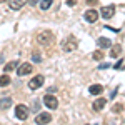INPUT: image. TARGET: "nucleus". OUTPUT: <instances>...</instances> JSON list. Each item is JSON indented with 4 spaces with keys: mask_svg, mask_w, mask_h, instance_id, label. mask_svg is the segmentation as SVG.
<instances>
[{
    "mask_svg": "<svg viewBox=\"0 0 125 125\" xmlns=\"http://www.w3.org/2000/svg\"><path fill=\"white\" fill-rule=\"evenodd\" d=\"M37 42H39L40 45H52L53 43V33L50 32V30H45V32H40L39 35H37Z\"/></svg>",
    "mask_w": 125,
    "mask_h": 125,
    "instance_id": "1",
    "label": "nucleus"
},
{
    "mask_svg": "<svg viewBox=\"0 0 125 125\" xmlns=\"http://www.w3.org/2000/svg\"><path fill=\"white\" fill-rule=\"evenodd\" d=\"M78 45V42L75 37H67V39L62 42V48L65 50V52H72V50H75Z\"/></svg>",
    "mask_w": 125,
    "mask_h": 125,
    "instance_id": "2",
    "label": "nucleus"
},
{
    "mask_svg": "<svg viewBox=\"0 0 125 125\" xmlns=\"http://www.w3.org/2000/svg\"><path fill=\"white\" fill-rule=\"evenodd\" d=\"M29 115H30L29 107H25V105H17L15 107V117H17L19 120H27Z\"/></svg>",
    "mask_w": 125,
    "mask_h": 125,
    "instance_id": "3",
    "label": "nucleus"
},
{
    "mask_svg": "<svg viewBox=\"0 0 125 125\" xmlns=\"http://www.w3.org/2000/svg\"><path fill=\"white\" fill-rule=\"evenodd\" d=\"M43 104H45V107L52 108V110H55V108L58 107V100H57L53 95H52V94H48V95L43 97Z\"/></svg>",
    "mask_w": 125,
    "mask_h": 125,
    "instance_id": "4",
    "label": "nucleus"
},
{
    "mask_svg": "<svg viewBox=\"0 0 125 125\" xmlns=\"http://www.w3.org/2000/svg\"><path fill=\"white\" fill-rule=\"evenodd\" d=\"M45 82V78H43V75H35V77L32 78L29 82V88H32V90H37V88H40L42 87V83Z\"/></svg>",
    "mask_w": 125,
    "mask_h": 125,
    "instance_id": "5",
    "label": "nucleus"
},
{
    "mask_svg": "<svg viewBox=\"0 0 125 125\" xmlns=\"http://www.w3.org/2000/svg\"><path fill=\"white\" fill-rule=\"evenodd\" d=\"M85 20L88 23H95L97 20H98V12L95 9H88L85 12Z\"/></svg>",
    "mask_w": 125,
    "mask_h": 125,
    "instance_id": "6",
    "label": "nucleus"
},
{
    "mask_svg": "<svg viewBox=\"0 0 125 125\" xmlns=\"http://www.w3.org/2000/svg\"><path fill=\"white\" fill-rule=\"evenodd\" d=\"M50 120H52V115L50 114H39V115L35 117V124H39V125H47L50 124Z\"/></svg>",
    "mask_w": 125,
    "mask_h": 125,
    "instance_id": "7",
    "label": "nucleus"
},
{
    "mask_svg": "<svg viewBox=\"0 0 125 125\" xmlns=\"http://www.w3.org/2000/svg\"><path fill=\"white\" fill-rule=\"evenodd\" d=\"M30 72H32V63H22V65H19V68H17V73L19 75H29Z\"/></svg>",
    "mask_w": 125,
    "mask_h": 125,
    "instance_id": "8",
    "label": "nucleus"
},
{
    "mask_svg": "<svg viewBox=\"0 0 125 125\" xmlns=\"http://www.w3.org/2000/svg\"><path fill=\"white\" fill-rule=\"evenodd\" d=\"M27 2L29 0H9V5H10L12 10H20V9H23V5Z\"/></svg>",
    "mask_w": 125,
    "mask_h": 125,
    "instance_id": "9",
    "label": "nucleus"
},
{
    "mask_svg": "<svg viewBox=\"0 0 125 125\" xmlns=\"http://www.w3.org/2000/svg\"><path fill=\"white\" fill-rule=\"evenodd\" d=\"M114 13H115V7L114 5H107V7L102 9V17L104 19H112Z\"/></svg>",
    "mask_w": 125,
    "mask_h": 125,
    "instance_id": "10",
    "label": "nucleus"
},
{
    "mask_svg": "<svg viewBox=\"0 0 125 125\" xmlns=\"http://www.w3.org/2000/svg\"><path fill=\"white\" fill-rule=\"evenodd\" d=\"M10 107H12V98L10 97L0 98V110H9Z\"/></svg>",
    "mask_w": 125,
    "mask_h": 125,
    "instance_id": "11",
    "label": "nucleus"
},
{
    "mask_svg": "<svg viewBox=\"0 0 125 125\" xmlns=\"http://www.w3.org/2000/svg\"><path fill=\"white\" fill-rule=\"evenodd\" d=\"M88 92H90L92 95H100V94L104 92V87H102V85H98V83H94V85H90Z\"/></svg>",
    "mask_w": 125,
    "mask_h": 125,
    "instance_id": "12",
    "label": "nucleus"
},
{
    "mask_svg": "<svg viewBox=\"0 0 125 125\" xmlns=\"http://www.w3.org/2000/svg\"><path fill=\"white\" fill-rule=\"evenodd\" d=\"M105 104H107L105 98H97L95 102H94V110H95V112H100V110L105 107Z\"/></svg>",
    "mask_w": 125,
    "mask_h": 125,
    "instance_id": "13",
    "label": "nucleus"
},
{
    "mask_svg": "<svg viewBox=\"0 0 125 125\" xmlns=\"http://www.w3.org/2000/svg\"><path fill=\"white\" fill-rule=\"evenodd\" d=\"M98 47L100 48H110L112 47V42L108 39H105V37H100L98 39Z\"/></svg>",
    "mask_w": 125,
    "mask_h": 125,
    "instance_id": "14",
    "label": "nucleus"
},
{
    "mask_svg": "<svg viewBox=\"0 0 125 125\" xmlns=\"http://www.w3.org/2000/svg\"><path fill=\"white\" fill-rule=\"evenodd\" d=\"M120 53H122V47H120V45H114V47H112V50H110V57H112V58H117Z\"/></svg>",
    "mask_w": 125,
    "mask_h": 125,
    "instance_id": "15",
    "label": "nucleus"
},
{
    "mask_svg": "<svg viewBox=\"0 0 125 125\" xmlns=\"http://www.w3.org/2000/svg\"><path fill=\"white\" fill-rule=\"evenodd\" d=\"M17 67H19V60H12L10 63H7V65H5V68H3V70H5V73H7V72H12V70H15Z\"/></svg>",
    "mask_w": 125,
    "mask_h": 125,
    "instance_id": "16",
    "label": "nucleus"
},
{
    "mask_svg": "<svg viewBox=\"0 0 125 125\" xmlns=\"http://www.w3.org/2000/svg\"><path fill=\"white\" fill-rule=\"evenodd\" d=\"M50 7H52V0H42V2H40V9L43 10V12L48 10Z\"/></svg>",
    "mask_w": 125,
    "mask_h": 125,
    "instance_id": "17",
    "label": "nucleus"
},
{
    "mask_svg": "<svg viewBox=\"0 0 125 125\" xmlns=\"http://www.w3.org/2000/svg\"><path fill=\"white\" fill-rule=\"evenodd\" d=\"M9 83H10V77H9V75H5V73H3V75L0 77V87H7Z\"/></svg>",
    "mask_w": 125,
    "mask_h": 125,
    "instance_id": "18",
    "label": "nucleus"
},
{
    "mask_svg": "<svg viewBox=\"0 0 125 125\" xmlns=\"http://www.w3.org/2000/svg\"><path fill=\"white\" fill-rule=\"evenodd\" d=\"M92 57H94V60L98 62V60H102V58H104V53H102V50H97V52L92 53Z\"/></svg>",
    "mask_w": 125,
    "mask_h": 125,
    "instance_id": "19",
    "label": "nucleus"
},
{
    "mask_svg": "<svg viewBox=\"0 0 125 125\" xmlns=\"http://www.w3.org/2000/svg\"><path fill=\"white\" fill-rule=\"evenodd\" d=\"M32 57H33V60H35V62H40V55H39V53H33Z\"/></svg>",
    "mask_w": 125,
    "mask_h": 125,
    "instance_id": "20",
    "label": "nucleus"
},
{
    "mask_svg": "<svg viewBox=\"0 0 125 125\" xmlns=\"http://www.w3.org/2000/svg\"><path fill=\"white\" fill-rule=\"evenodd\" d=\"M67 3L68 5H75V0H67Z\"/></svg>",
    "mask_w": 125,
    "mask_h": 125,
    "instance_id": "21",
    "label": "nucleus"
},
{
    "mask_svg": "<svg viewBox=\"0 0 125 125\" xmlns=\"http://www.w3.org/2000/svg\"><path fill=\"white\" fill-rule=\"evenodd\" d=\"M29 2H30V5H35V3H37L39 0H29Z\"/></svg>",
    "mask_w": 125,
    "mask_h": 125,
    "instance_id": "22",
    "label": "nucleus"
},
{
    "mask_svg": "<svg viewBox=\"0 0 125 125\" xmlns=\"http://www.w3.org/2000/svg\"><path fill=\"white\" fill-rule=\"evenodd\" d=\"M3 2H5V0H0V3H3Z\"/></svg>",
    "mask_w": 125,
    "mask_h": 125,
    "instance_id": "23",
    "label": "nucleus"
}]
</instances>
